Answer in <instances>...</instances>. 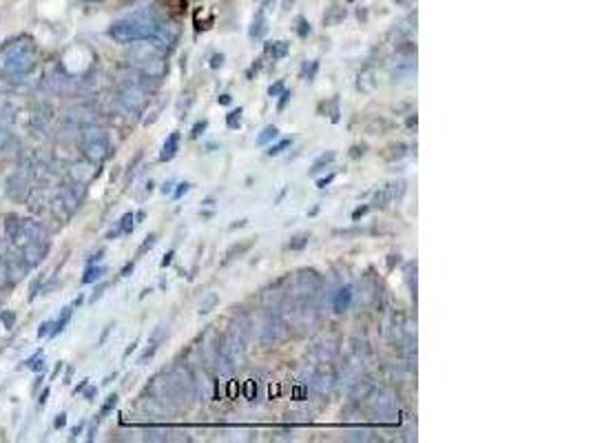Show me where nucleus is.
<instances>
[{
  "mask_svg": "<svg viewBox=\"0 0 591 443\" xmlns=\"http://www.w3.org/2000/svg\"><path fill=\"white\" fill-rule=\"evenodd\" d=\"M337 160V151H324L322 155H317L315 157V162L310 164V173H319V171H324V169H328L330 164H333Z\"/></svg>",
  "mask_w": 591,
  "mask_h": 443,
  "instance_id": "nucleus-6",
  "label": "nucleus"
},
{
  "mask_svg": "<svg viewBox=\"0 0 591 443\" xmlns=\"http://www.w3.org/2000/svg\"><path fill=\"white\" fill-rule=\"evenodd\" d=\"M330 104H333V106H330V122L339 124V120H342V109H339V95H335Z\"/></svg>",
  "mask_w": 591,
  "mask_h": 443,
  "instance_id": "nucleus-15",
  "label": "nucleus"
},
{
  "mask_svg": "<svg viewBox=\"0 0 591 443\" xmlns=\"http://www.w3.org/2000/svg\"><path fill=\"white\" fill-rule=\"evenodd\" d=\"M217 304H219V297H217L215 293H210L208 297H206L202 304H199V315H208L210 310H213V308L217 306Z\"/></svg>",
  "mask_w": 591,
  "mask_h": 443,
  "instance_id": "nucleus-13",
  "label": "nucleus"
},
{
  "mask_svg": "<svg viewBox=\"0 0 591 443\" xmlns=\"http://www.w3.org/2000/svg\"><path fill=\"white\" fill-rule=\"evenodd\" d=\"M191 189H193V186H191V184H188V182H182V184H177V189L173 191V198H175V200H179V198H182V195H184V193H188V191H191Z\"/></svg>",
  "mask_w": 591,
  "mask_h": 443,
  "instance_id": "nucleus-22",
  "label": "nucleus"
},
{
  "mask_svg": "<svg viewBox=\"0 0 591 443\" xmlns=\"http://www.w3.org/2000/svg\"><path fill=\"white\" fill-rule=\"evenodd\" d=\"M279 137V129L275 124H268V126H264L262 129V133L257 135V140H255V144L257 146H266V144H270V142H275Z\"/></svg>",
  "mask_w": 591,
  "mask_h": 443,
  "instance_id": "nucleus-8",
  "label": "nucleus"
},
{
  "mask_svg": "<svg viewBox=\"0 0 591 443\" xmlns=\"http://www.w3.org/2000/svg\"><path fill=\"white\" fill-rule=\"evenodd\" d=\"M297 25H299V27H297V36H299V38H308V34H310V25L304 21V18H299Z\"/></svg>",
  "mask_w": 591,
  "mask_h": 443,
  "instance_id": "nucleus-20",
  "label": "nucleus"
},
{
  "mask_svg": "<svg viewBox=\"0 0 591 443\" xmlns=\"http://www.w3.org/2000/svg\"><path fill=\"white\" fill-rule=\"evenodd\" d=\"M290 146H293V137H284V140H279V142H275V144L270 142L266 155H268V157H277V155H282L286 149H290Z\"/></svg>",
  "mask_w": 591,
  "mask_h": 443,
  "instance_id": "nucleus-10",
  "label": "nucleus"
},
{
  "mask_svg": "<svg viewBox=\"0 0 591 443\" xmlns=\"http://www.w3.org/2000/svg\"><path fill=\"white\" fill-rule=\"evenodd\" d=\"M246 224H248V220H237L235 224H230L228 229H230V231H237V229H242V226H246Z\"/></svg>",
  "mask_w": 591,
  "mask_h": 443,
  "instance_id": "nucleus-26",
  "label": "nucleus"
},
{
  "mask_svg": "<svg viewBox=\"0 0 591 443\" xmlns=\"http://www.w3.org/2000/svg\"><path fill=\"white\" fill-rule=\"evenodd\" d=\"M370 209H372V206L370 204H361V206H357V209L353 211V215H350V218H353V222H359L361 218H366V215L370 213Z\"/></svg>",
  "mask_w": 591,
  "mask_h": 443,
  "instance_id": "nucleus-18",
  "label": "nucleus"
},
{
  "mask_svg": "<svg viewBox=\"0 0 591 443\" xmlns=\"http://www.w3.org/2000/svg\"><path fill=\"white\" fill-rule=\"evenodd\" d=\"M368 153V144H353L350 146V157H353V160H359V157H364Z\"/></svg>",
  "mask_w": 591,
  "mask_h": 443,
  "instance_id": "nucleus-17",
  "label": "nucleus"
},
{
  "mask_svg": "<svg viewBox=\"0 0 591 443\" xmlns=\"http://www.w3.org/2000/svg\"><path fill=\"white\" fill-rule=\"evenodd\" d=\"M405 155H408V144H403V142L390 144L386 149V153H383V157L388 162H399V160H403Z\"/></svg>",
  "mask_w": 591,
  "mask_h": 443,
  "instance_id": "nucleus-7",
  "label": "nucleus"
},
{
  "mask_svg": "<svg viewBox=\"0 0 591 443\" xmlns=\"http://www.w3.org/2000/svg\"><path fill=\"white\" fill-rule=\"evenodd\" d=\"M308 242H310V233H297V235H293V238H290V242L286 244V249L299 253V251L308 249Z\"/></svg>",
  "mask_w": 591,
  "mask_h": 443,
  "instance_id": "nucleus-9",
  "label": "nucleus"
},
{
  "mask_svg": "<svg viewBox=\"0 0 591 443\" xmlns=\"http://www.w3.org/2000/svg\"><path fill=\"white\" fill-rule=\"evenodd\" d=\"M335 177H337L335 173H328V175H324V177H319V180H317V189H326V186H330V184L335 182Z\"/></svg>",
  "mask_w": 591,
  "mask_h": 443,
  "instance_id": "nucleus-21",
  "label": "nucleus"
},
{
  "mask_svg": "<svg viewBox=\"0 0 591 443\" xmlns=\"http://www.w3.org/2000/svg\"><path fill=\"white\" fill-rule=\"evenodd\" d=\"M206 129H208V120H197L193 124V129H191V140H197V137L202 135Z\"/></svg>",
  "mask_w": 591,
  "mask_h": 443,
  "instance_id": "nucleus-16",
  "label": "nucleus"
},
{
  "mask_svg": "<svg viewBox=\"0 0 591 443\" xmlns=\"http://www.w3.org/2000/svg\"><path fill=\"white\" fill-rule=\"evenodd\" d=\"M317 71H319V60H310V63H304L302 67V78L308 82H313L317 78Z\"/></svg>",
  "mask_w": 591,
  "mask_h": 443,
  "instance_id": "nucleus-12",
  "label": "nucleus"
},
{
  "mask_svg": "<svg viewBox=\"0 0 591 443\" xmlns=\"http://www.w3.org/2000/svg\"><path fill=\"white\" fill-rule=\"evenodd\" d=\"M350 304H353V288L344 286L342 291L335 295L333 308H335V313H346V310L350 308Z\"/></svg>",
  "mask_w": 591,
  "mask_h": 443,
  "instance_id": "nucleus-5",
  "label": "nucleus"
},
{
  "mask_svg": "<svg viewBox=\"0 0 591 443\" xmlns=\"http://www.w3.org/2000/svg\"><path fill=\"white\" fill-rule=\"evenodd\" d=\"M403 182H392V184H386L383 189H379L375 193V200L370 206H375V209H386L388 204H392L401 193H403Z\"/></svg>",
  "mask_w": 591,
  "mask_h": 443,
  "instance_id": "nucleus-1",
  "label": "nucleus"
},
{
  "mask_svg": "<svg viewBox=\"0 0 591 443\" xmlns=\"http://www.w3.org/2000/svg\"><path fill=\"white\" fill-rule=\"evenodd\" d=\"M408 126H416V115H414V117H408Z\"/></svg>",
  "mask_w": 591,
  "mask_h": 443,
  "instance_id": "nucleus-27",
  "label": "nucleus"
},
{
  "mask_svg": "<svg viewBox=\"0 0 591 443\" xmlns=\"http://www.w3.org/2000/svg\"><path fill=\"white\" fill-rule=\"evenodd\" d=\"M217 102L226 106V104H230V102H233V95H230V93H222V95L217 98Z\"/></svg>",
  "mask_w": 591,
  "mask_h": 443,
  "instance_id": "nucleus-24",
  "label": "nucleus"
},
{
  "mask_svg": "<svg viewBox=\"0 0 591 443\" xmlns=\"http://www.w3.org/2000/svg\"><path fill=\"white\" fill-rule=\"evenodd\" d=\"M255 246V238H248V240H244V242H239V244H233L230 246V249L226 251V258H224V264H230L233 260H237L239 255H244V253H248L250 249H253Z\"/></svg>",
  "mask_w": 591,
  "mask_h": 443,
  "instance_id": "nucleus-3",
  "label": "nucleus"
},
{
  "mask_svg": "<svg viewBox=\"0 0 591 443\" xmlns=\"http://www.w3.org/2000/svg\"><path fill=\"white\" fill-rule=\"evenodd\" d=\"M288 49L290 45L286 41H277V43H266L264 47V56H270L273 60H284V58L288 56Z\"/></svg>",
  "mask_w": 591,
  "mask_h": 443,
  "instance_id": "nucleus-2",
  "label": "nucleus"
},
{
  "mask_svg": "<svg viewBox=\"0 0 591 443\" xmlns=\"http://www.w3.org/2000/svg\"><path fill=\"white\" fill-rule=\"evenodd\" d=\"M242 115H244L242 106H237V109H233V111L226 113V126H228L230 131H237L239 126H242Z\"/></svg>",
  "mask_w": 591,
  "mask_h": 443,
  "instance_id": "nucleus-11",
  "label": "nucleus"
},
{
  "mask_svg": "<svg viewBox=\"0 0 591 443\" xmlns=\"http://www.w3.org/2000/svg\"><path fill=\"white\" fill-rule=\"evenodd\" d=\"M277 98H279V102H277V111H279V113H284V111H286V106H288V102L293 100V91H290V89H284V91L279 93Z\"/></svg>",
  "mask_w": 591,
  "mask_h": 443,
  "instance_id": "nucleus-14",
  "label": "nucleus"
},
{
  "mask_svg": "<svg viewBox=\"0 0 591 443\" xmlns=\"http://www.w3.org/2000/svg\"><path fill=\"white\" fill-rule=\"evenodd\" d=\"M284 89H286V82H284V80H277L275 84L268 87V95H270V98H277L279 93L284 91Z\"/></svg>",
  "mask_w": 591,
  "mask_h": 443,
  "instance_id": "nucleus-19",
  "label": "nucleus"
},
{
  "mask_svg": "<svg viewBox=\"0 0 591 443\" xmlns=\"http://www.w3.org/2000/svg\"><path fill=\"white\" fill-rule=\"evenodd\" d=\"M224 60H226L224 54H215L213 58H210V69H219L224 65Z\"/></svg>",
  "mask_w": 591,
  "mask_h": 443,
  "instance_id": "nucleus-23",
  "label": "nucleus"
},
{
  "mask_svg": "<svg viewBox=\"0 0 591 443\" xmlns=\"http://www.w3.org/2000/svg\"><path fill=\"white\" fill-rule=\"evenodd\" d=\"M177 149H179V133H177V131H173L171 135H168V140L164 142V146H162V153H159V160H162V162L173 160V157L177 155Z\"/></svg>",
  "mask_w": 591,
  "mask_h": 443,
  "instance_id": "nucleus-4",
  "label": "nucleus"
},
{
  "mask_svg": "<svg viewBox=\"0 0 591 443\" xmlns=\"http://www.w3.org/2000/svg\"><path fill=\"white\" fill-rule=\"evenodd\" d=\"M173 258H175V251H168V253L164 255V260H162V269H166V266L173 262Z\"/></svg>",
  "mask_w": 591,
  "mask_h": 443,
  "instance_id": "nucleus-25",
  "label": "nucleus"
}]
</instances>
